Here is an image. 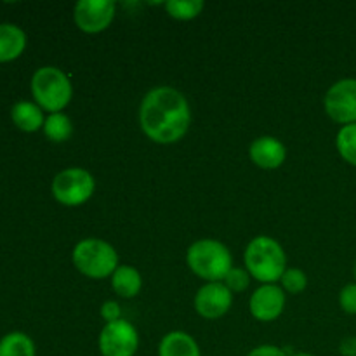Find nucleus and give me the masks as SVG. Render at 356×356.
Masks as SVG:
<instances>
[{"instance_id": "nucleus-27", "label": "nucleus", "mask_w": 356, "mask_h": 356, "mask_svg": "<svg viewBox=\"0 0 356 356\" xmlns=\"http://www.w3.org/2000/svg\"><path fill=\"white\" fill-rule=\"evenodd\" d=\"M292 356H313V355H308V353H298V355H292Z\"/></svg>"}, {"instance_id": "nucleus-17", "label": "nucleus", "mask_w": 356, "mask_h": 356, "mask_svg": "<svg viewBox=\"0 0 356 356\" xmlns=\"http://www.w3.org/2000/svg\"><path fill=\"white\" fill-rule=\"evenodd\" d=\"M0 356H35V344L26 334L10 332L0 339Z\"/></svg>"}, {"instance_id": "nucleus-6", "label": "nucleus", "mask_w": 356, "mask_h": 356, "mask_svg": "<svg viewBox=\"0 0 356 356\" xmlns=\"http://www.w3.org/2000/svg\"><path fill=\"white\" fill-rule=\"evenodd\" d=\"M96 181L83 169H66L52 181V195L63 205H82L92 197Z\"/></svg>"}, {"instance_id": "nucleus-11", "label": "nucleus", "mask_w": 356, "mask_h": 356, "mask_svg": "<svg viewBox=\"0 0 356 356\" xmlns=\"http://www.w3.org/2000/svg\"><path fill=\"white\" fill-rule=\"evenodd\" d=\"M250 313L261 322H273L282 315L285 306V294L277 285H263L250 298Z\"/></svg>"}, {"instance_id": "nucleus-12", "label": "nucleus", "mask_w": 356, "mask_h": 356, "mask_svg": "<svg viewBox=\"0 0 356 356\" xmlns=\"http://www.w3.org/2000/svg\"><path fill=\"white\" fill-rule=\"evenodd\" d=\"M285 155H287L285 146L278 139L271 138V136L257 138L250 145V159L261 169H278L284 163Z\"/></svg>"}, {"instance_id": "nucleus-24", "label": "nucleus", "mask_w": 356, "mask_h": 356, "mask_svg": "<svg viewBox=\"0 0 356 356\" xmlns=\"http://www.w3.org/2000/svg\"><path fill=\"white\" fill-rule=\"evenodd\" d=\"M122 309L118 306V302L115 301H106L103 306H101V316L103 320H106V323H113L120 320Z\"/></svg>"}, {"instance_id": "nucleus-3", "label": "nucleus", "mask_w": 356, "mask_h": 356, "mask_svg": "<svg viewBox=\"0 0 356 356\" xmlns=\"http://www.w3.org/2000/svg\"><path fill=\"white\" fill-rule=\"evenodd\" d=\"M188 266L200 278L211 282L225 280L232 271V254L216 240H198L188 249Z\"/></svg>"}, {"instance_id": "nucleus-10", "label": "nucleus", "mask_w": 356, "mask_h": 356, "mask_svg": "<svg viewBox=\"0 0 356 356\" xmlns=\"http://www.w3.org/2000/svg\"><path fill=\"white\" fill-rule=\"evenodd\" d=\"M233 292L221 282H211L204 285L195 296V308L204 318H221L232 308Z\"/></svg>"}, {"instance_id": "nucleus-23", "label": "nucleus", "mask_w": 356, "mask_h": 356, "mask_svg": "<svg viewBox=\"0 0 356 356\" xmlns=\"http://www.w3.org/2000/svg\"><path fill=\"white\" fill-rule=\"evenodd\" d=\"M339 305L350 315H356V284H350L341 291Z\"/></svg>"}, {"instance_id": "nucleus-19", "label": "nucleus", "mask_w": 356, "mask_h": 356, "mask_svg": "<svg viewBox=\"0 0 356 356\" xmlns=\"http://www.w3.org/2000/svg\"><path fill=\"white\" fill-rule=\"evenodd\" d=\"M165 9L174 19L188 21L197 17L204 9V2L202 0H170L165 3Z\"/></svg>"}, {"instance_id": "nucleus-25", "label": "nucleus", "mask_w": 356, "mask_h": 356, "mask_svg": "<svg viewBox=\"0 0 356 356\" xmlns=\"http://www.w3.org/2000/svg\"><path fill=\"white\" fill-rule=\"evenodd\" d=\"M247 356H287L284 350L277 346H271V344H264V346L256 348V350L250 351Z\"/></svg>"}, {"instance_id": "nucleus-21", "label": "nucleus", "mask_w": 356, "mask_h": 356, "mask_svg": "<svg viewBox=\"0 0 356 356\" xmlns=\"http://www.w3.org/2000/svg\"><path fill=\"white\" fill-rule=\"evenodd\" d=\"M282 284H284V289L291 294H299L306 289L308 285V278H306L305 271L301 270H287L282 277Z\"/></svg>"}, {"instance_id": "nucleus-26", "label": "nucleus", "mask_w": 356, "mask_h": 356, "mask_svg": "<svg viewBox=\"0 0 356 356\" xmlns=\"http://www.w3.org/2000/svg\"><path fill=\"white\" fill-rule=\"evenodd\" d=\"M339 351L343 356H356V337H346L341 341Z\"/></svg>"}, {"instance_id": "nucleus-16", "label": "nucleus", "mask_w": 356, "mask_h": 356, "mask_svg": "<svg viewBox=\"0 0 356 356\" xmlns=\"http://www.w3.org/2000/svg\"><path fill=\"white\" fill-rule=\"evenodd\" d=\"M111 285L120 298H134L141 291V275L132 266H118L111 278Z\"/></svg>"}, {"instance_id": "nucleus-20", "label": "nucleus", "mask_w": 356, "mask_h": 356, "mask_svg": "<svg viewBox=\"0 0 356 356\" xmlns=\"http://www.w3.org/2000/svg\"><path fill=\"white\" fill-rule=\"evenodd\" d=\"M337 149L348 163L356 167V124L344 125L337 134Z\"/></svg>"}, {"instance_id": "nucleus-9", "label": "nucleus", "mask_w": 356, "mask_h": 356, "mask_svg": "<svg viewBox=\"0 0 356 356\" xmlns=\"http://www.w3.org/2000/svg\"><path fill=\"white\" fill-rule=\"evenodd\" d=\"M75 23L86 33L106 30L115 17L113 0H80L75 6Z\"/></svg>"}, {"instance_id": "nucleus-7", "label": "nucleus", "mask_w": 356, "mask_h": 356, "mask_svg": "<svg viewBox=\"0 0 356 356\" xmlns=\"http://www.w3.org/2000/svg\"><path fill=\"white\" fill-rule=\"evenodd\" d=\"M138 346V330L125 320L106 323L101 330L99 351L103 356H134Z\"/></svg>"}, {"instance_id": "nucleus-1", "label": "nucleus", "mask_w": 356, "mask_h": 356, "mask_svg": "<svg viewBox=\"0 0 356 356\" xmlns=\"http://www.w3.org/2000/svg\"><path fill=\"white\" fill-rule=\"evenodd\" d=\"M191 113L188 101L172 87H156L149 90L141 103L139 122L152 141L172 145L184 138L190 127Z\"/></svg>"}, {"instance_id": "nucleus-8", "label": "nucleus", "mask_w": 356, "mask_h": 356, "mask_svg": "<svg viewBox=\"0 0 356 356\" xmlns=\"http://www.w3.org/2000/svg\"><path fill=\"white\" fill-rule=\"evenodd\" d=\"M325 111L334 122L356 124V79H344L334 83L325 96Z\"/></svg>"}, {"instance_id": "nucleus-2", "label": "nucleus", "mask_w": 356, "mask_h": 356, "mask_svg": "<svg viewBox=\"0 0 356 356\" xmlns=\"http://www.w3.org/2000/svg\"><path fill=\"white\" fill-rule=\"evenodd\" d=\"M245 266L256 280L273 284L282 280L285 270V252L277 240L270 236H256L245 249Z\"/></svg>"}, {"instance_id": "nucleus-18", "label": "nucleus", "mask_w": 356, "mask_h": 356, "mask_svg": "<svg viewBox=\"0 0 356 356\" xmlns=\"http://www.w3.org/2000/svg\"><path fill=\"white\" fill-rule=\"evenodd\" d=\"M44 132L51 141L63 143L66 139H70V136H72V122H70V118L66 115L51 113L44 124Z\"/></svg>"}, {"instance_id": "nucleus-15", "label": "nucleus", "mask_w": 356, "mask_h": 356, "mask_svg": "<svg viewBox=\"0 0 356 356\" xmlns=\"http://www.w3.org/2000/svg\"><path fill=\"white\" fill-rule=\"evenodd\" d=\"M159 356H200V350L186 332H170L160 343Z\"/></svg>"}, {"instance_id": "nucleus-14", "label": "nucleus", "mask_w": 356, "mask_h": 356, "mask_svg": "<svg viewBox=\"0 0 356 356\" xmlns=\"http://www.w3.org/2000/svg\"><path fill=\"white\" fill-rule=\"evenodd\" d=\"M14 125L24 132H35L40 127H44V113L38 104L30 103V101H19L10 110Z\"/></svg>"}, {"instance_id": "nucleus-22", "label": "nucleus", "mask_w": 356, "mask_h": 356, "mask_svg": "<svg viewBox=\"0 0 356 356\" xmlns=\"http://www.w3.org/2000/svg\"><path fill=\"white\" fill-rule=\"evenodd\" d=\"M225 285L232 292H243L249 287V273L240 268H232V271L226 275Z\"/></svg>"}, {"instance_id": "nucleus-4", "label": "nucleus", "mask_w": 356, "mask_h": 356, "mask_svg": "<svg viewBox=\"0 0 356 356\" xmlns=\"http://www.w3.org/2000/svg\"><path fill=\"white\" fill-rule=\"evenodd\" d=\"M31 94L40 108L59 113L72 99V83L70 79L54 66H44L33 73Z\"/></svg>"}, {"instance_id": "nucleus-13", "label": "nucleus", "mask_w": 356, "mask_h": 356, "mask_svg": "<svg viewBox=\"0 0 356 356\" xmlns=\"http://www.w3.org/2000/svg\"><path fill=\"white\" fill-rule=\"evenodd\" d=\"M26 47V35L19 26L10 23L0 24V63L19 58Z\"/></svg>"}, {"instance_id": "nucleus-5", "label": "nucleus", "mask_w": 356, "mask_h": 356, "mask_svg": "<svg viewBox=\"0 0 356 356\" xmlns=\"http://www.w3.org/2000/svg\"><path fill=\"white\" fill-rule=\"evenodd\" d=\"M73 264L86 277L103 280L115 273L118 268V256L104 240L87 238L76 243L73 249Z\"/></svg>"}, {"instance_id": "nucleus-28", "label": "nucleus", "mask_w": 356, "mask_h": 356, "mask_svg": "<svg viewBox=\"0 0 356 356\" xmlns=\"http://www.w3.org/2000/svg\"><path fill=\"white\" fill-rule=\"evenodd\" d=\"M355 278H356V264H355Z\"/></svg>"}]
</instances>
